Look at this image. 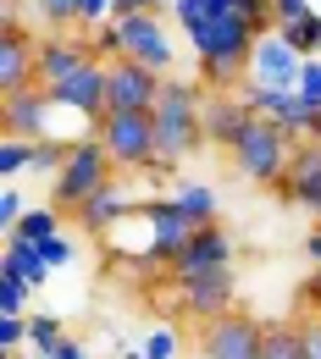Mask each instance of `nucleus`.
Wrapping results in <instances>:
<instances>
[{
	"instance_id": "f257e3e1",
	"label": "nucleus",
	"mask_w": 321,
	"mask_h": 359,
	"mask_svg": "<svg viewBox=\"0 0 321 359\" xmlns=\"http://www.w3.org/2000/svg\"><path fill=\"white\" fill-rule=\"evenodd\" d=\"M194 67L211 89H232L249 72L255 39L272 28V0H172Z\"/></svg>"
},
{
	"instance_id": "f03ea898",
	"label": "nucleus",
	"mask_w": 321,
	"mask_h": 359,
	"mask_svg": "<svg viewBox=\"0 0 321 359\" xmlns=\"http://www.w3.org/2000/svg\"><path fill=\"white\" fill-rule=\"evenodd\" d=\"M155 161L144 177H166L178 172L194 149H205V78H166L155 100Z\"/></svg>"
},
{
	"instance_id": "7ed1b4c3",
	"label": "nucleus",
	"mask_w": 321,
	"mask_h": 359,
	"mask_svg": "<svg viewBox=\"0 0 321 359\" xmlns=\"http://www.w3.org/2000/svg\"><path fill=\"white\" fill-rule=\"evenodd\" d=\"M294 149H299V138L288 133L282 122H272V116H249L244 122V133L232 138V172L244 182H261V188H277V182L288 177V161H294Z\"/></svg>"
},
{
	"instance_id": "20e7f679",
	"label": "nucleus",
	"mask_w": 321,
	"mask_h": 359,
	"mask_svg": "<svg viewBox=\"0 0 321 359\" xmlns=\"http://www.w3.org/2000/svg\"><path fill=\"white\" fill-rule=\"evenodd\" d=\"M111 177H117V161L105 155V144H100L94 133L72 138L61 172L50 177V205H55V210H84V199H94Z\"/></svg>"
},
{
	"instance_id": "39448f33",
	"label": "nucleus",
	"mask_w": 321,
	"mask_h": 359,
	"mask_svg": "<svg viewBox=\"0 0 321 359\" xmlns=\"http://www.w3.org/2000/svg\"><path fill=\"white\" fill-rule=\"evenodd\" d=\"M111 34H117V55L128 61H144L155 72H178V39L166 28L161 11H128V17H111Z\"/></svg>"
},
{
	"instance_id": "423d86ee",
	"label": "nucleus",
	"mask_w": 321,
	"mask_h": 359,
	"mask_svg": "<svg viewBox=\"0 0 321 359\" xmlns=\"http://www.w3.org/2000/svg\"><path fill=\"white\" fill-rule=\"evenodd\" d=\"M94 138L105 144V155L117 161V172H150L155 161V116L150 111H105Z\"/></svg>"
},
{
	"instance_id": "0eeeda50",
	"label": "nucleus",
	"mask_w": 321,
	"mask_h": 359,
	"mask_svg": "<svg viewBox=\"0 0 321 359\" xmlns=\"http://www.w3.org/2000/svg\"><path fill=\"white\" fill-rule=\"evenodd\" d=\"M261 343H266V320H255L249 310H228L216 320H199L194 354L199 359H261Z\"/></svg>"
},
{
	"instance_id": "6e6552de",
	"label": "nucleus",
	"mask_w": 321,
	"mask_h": 359,
	"mask_svg": "<svg viewBox=\"0 0 321 359\" xmlns=\"http://www.w3.org/2000/svg\"><path fill=\"white\" fill-rule=\"evenodd\" d=\"M216 271H232V238L222 232V222H205V226H194V238L172 255L166 276L178 287V282H194V276H216Z\"/></svg>"
},
{
	"instance_id": "1a4fd4ad",
	"label": "nucleus",
	"mask_w": 321,
	"mask_h": 359,
	"mask_svg": "<svg viewBox=\"0 0 321 359\" xmlns=\"http://www.w3.org/2000/svg\"><path fill=\"white\" fill-rule=\"evenodd\" d=\"M55 116H67V111L50 100L45 83L11 89V94H6V105H0V122H6V133H17V138H61Z\"/></svg>"
},
{
	"instance_id": "9d476101",
	"label": "nucleus",
	"mask_w": 321,
	"mask_h": 359,
	"mask_svg": "<svg viewBox=\"0 0 321 359\" xmlns=\"http://www.w3.org/2000/svg\"><path fill=\"white\" fill-rule=\"evenodd\" d=\"M105 67H111V78H105V111H155L166 72H155L144 61H128V55H117Z\"/></svg>"
},
{
	"instance_id": "9b49d317",
	"label": "nucleus",
	"mask_w": 321,
	"mask_h": 359,
	"mask_svg": "<svg viewBox=\"0 0 321 359\" xmlns=\"http://www.w3.org/2000/svg\"><path fill=\"white\" fill-rule=\"evenodd\" d=\"M299 67H305V55L288 45L277 28H266V34L255 39V55H249L244 83H261V89H294V83H299Z\"/></svg>"
},
{
	"instance_id": "f8f14e48",
	"label": "nucleus",
	"mask_w": 321,
	"mask_h": 359,
	"mask_svg": "<svg viewBox=\"0 0 321 359\" xmlns=\"http://www.w3.org/2000/svg\"><path fill=\"white\" fill-rule=\"evenodd\" d=\"M138 222H144V249H150L161 266H172V255L194 238V222L178 210V199H172V194H166V199H155V205H138Z\"/></svg>"
},
{
	"instance_id": "ddd939ff",
	"label": "nucleus",
	"mask_w": 321,
	"mask_h": 359,
	"mask_svg": "<svg viewBox=\"0 0 321 359\" xmlns=\"http://www.w3.org/2000/svg\"><path fill=\"white\" fill-rule=\"evenodd\" d=\"M138 205H144V199H138V182H128L122 172H117V177L105 182L94 199H84V210H72V216L84 222V232H89V238H105V232H117V226L128 222Z\"/></svg>"
},
{
	"instance_id": "4468645a",
	"label": "nucleus",
	"mask_w": 321,
	"mask_h": 359,
	"mask_svg": "<svg viewBox=\"0 0 321 359\" xmlns=\"http://www.w3.org/2000/svg\"><path fill=\"white\" fill-rule=\"evenodd\" d=\"M105 78H111V67H105V61H89L84 72L50 83V100H55L61 111H72V116H84V122L100 128V116H105Z\"/></svg>"
},
{
	"instance_id": "2eb2a0df",
	"label": "nucleus",
	"mask_w": 321,
	"mask_h": 359,
	"mask_svg": "<svg viewBox=\"0 0 321 359\" xmlns=\"http://www.w3.org/2000/svg\"><path fill=\"white\" fill-rule=\"evenodd\" d=\"M277 194H282V205H299V210H310L321 222V144L316 138H299V149L288 161V177L277 182Z\"/></svg>"
},
{
	"instance_id": "dca6fc26",
	"label": "nucleus",
	"mask_w": 321,
	"mask_h": 359,
	"mask_svg": "<svg viewBox=\"0 0 321 359\" xmlns=\"http://www.w3.org/2000/svg\"><path fill=\"white\" fill-rule=\"evenodd\" d=\"M89 61H100V55H94V39H84V34H45V39H39V83L50 89V83L84 72Z\"/></svg>"
},
{
	"instance_id": "f3484780",
	"label": "nucleus",
	"mask_w": 321,
	"mask_h": 359,
	"mask_svg": "<svg viewBox=\"0 0 321 359\" xmlns=\"http://www.w3.org/2000/svg\"><path fill=\"white\" fill-rule=\"evenodd\" d=\"M39 83V39L22 34V22H6L0 34V94Z\"/></svg>"
},
{
	"instance_id": "a211bd4d",
	"label": "nucleus",
	"mask_w": 321,
	"mask_h": 359,
	"mask_svg": "<svg viewBox=\"0 0 321 359\" xmlns=\"http://www.w3.org/2000/svg\"><path fill=\"white\" fill-rule=\"evenodd\" d=\"M249 116H255V111L244 105L238 89H211V83H205V144H211V149H232V138L244 133Z\"/></svg>"
},
{
	"instance_id": "6ab92c4d",
	"label": "nucleus",
	"mask_w": 321,
	"mask_h": 359,
	"mask_svg": "<svg viewBox=\"0 0 321 359\" xmlns=\"http://www.w3.org/2000/svg\"><path fill=\"white\" fill-rule=\"evenodd\" d=\"M178 310H183L194 326H199V320H216V315H228V310H232V271L178 282Z\"/></svg>"
},
{
	"instance_id": "aec40b11",
	"label": "nucleus",
	"mask_w": 321,
	"mask_h": 359,
	"mask_svg": "<svg viewBox=\"0 0 321 359\" xmlns=\"http://www.w3.org/2000/svg\"><path fill=\"white\" fill-rule=\"evenodd\" d=\"M0 271L28 276L39 293H45V282H50V266H45V255H39V243H28V238H17V232H6V243H0Z\"/></svg>"
},
{
	"instance_id": "412c9836",
	"label": "nucleus",
	"mask_w": 321,
	"mask_h": 359,
	"mask_svg": "<svg viewBox=\"0 0 321 359\" xmlns=\"http://www.w3.org/2000/svg\"><path fill=\"white\" fill-rule=\"evenodd\" d=\"M172 199H178V210H183L194 226H205V222H216V216H222V199H216V188H211V182L178 177V182H172Z\"/></svg>"
},
{
	"instance_id": "4be33fe9",
	"label": "nucleus",
	"mask_w": 321,
	"mask_h": 359,
	"mask_svg": "<svg viewBox=\"0 0 321 359\" xmlns=\"http://www.w3.org/2000/svg\"><path fill=\"white\" fill-rule=\"evenodd\" d=\"M34 17V28H45V34H72V28H84L78 22V0H17V17Z\"/></svg>"
},
{
	"instance_id": "5701e85b",
	"label": "nucleus",
	"mask_w": 321,
	"mask_h": 359,
	"mask_svg": "<svg viewBox=\"0 0 321 359\" xmlns=\"http://www.w3.org/2000/svg\"><path fill=\"white\" fill-rule=\"evenodd\" d=\"M34 149H39V138L6 133V138H0V177H6V182L28 177V172H34Z\"/></svg>"
},
{
	"instance_id": "b1692460",
	"label": "nucleus",
	"mask_w": 321,
	"mask_h": 359,
	"mask_svg": "<svg viewBox=\"0 0 321 359\" xmlns=\"http://www.w3.org/2000/svg\"><path fill=\"white\" fill-rule=\"evenodd\" d=\"M261 359H305V332L294 320H272L266 343H261Z\"/></svg>"
},
{
	"instance_id": "393cba45",
	"label": "nucleus",
	"mask_w": 321,
	"mask_h": 359,
	"mask_svg": "<svg viewBox=\"0 0 321 359\" xmlns=\"http://www.w3.org/2000/svg\"><path fill=\"white\" fill-rule=\"evenodd\" d=\"M34 299H39V287L28 276L0 271V315H34Z\"/></svg>"
},
{
	"instance_id": "a878e982",
	"label": "nucleus",
	"mask_w": 321,
	"mask_h": 359,
	"mask_svg": "<svg viewBox=\"0 0 321 359\" xmlns=\"http://www.w3.org/2000/svg\"><path fill=\"white\" fill-rule=\"evenodd\" d=\"M288 45L299 50V55H321V11H305V17H294V22H282L277 28Z\"/></svg>"
},
{
	"instance_id": "bb28decb",
	"label": "nucleus",
	"mask_w": 321,
	"mask_h": 359,
	"mask_svg": "<svg viewBox=\"0 0 321 359\" xmlns=\"http://www.w3.org/2000/svg\"><path fill=\"white\" fill-rule=\"evenodd\" d=\"M17 238H28V243H39V238H50V232H61V210L55 205H28V216L11 226Z\"/></svg>"
},
{
	"instance_id": "cd10ccee",
	"label": "nucleus",
	"mask_w": 321,
	"mask_h": 359,
	"mask_svg": "<svg viewBox=\"0 0 321 359\" xmlns=\"http://www.w3.org/2000/svg\"><path fill=\"white\" fill-rule=\"evenodd\" d=\"M61 337H67V326H61L55 315H45V310L28 315V354H50Z\"/></svg>"
},
{
	"instance_id": "c85d7f7f",
	"label": "nucleus",
	"mask_w": 321,
	"mask_h": 359,
	"mask_svg": "<svg viewBox=\"0 0 321 359\" xmlns=\"http://www.w3.org/2000/svg\"><path fill=\"white\" fill-rule=\"evenodd\" d=\"M178 354H183V332L178 326H155L144 337V359H178Z\"/></svg>"
},
{
	"instance_id": "c756f323",
	"label": "nucleus",
	"mask_w": 321,
	"mask_h": 359,
	"mask_svg": "<svg viewBox=\"0 0 321 359\" xmlns=\"http://www.w3.org/2000/svg\"><path fill=\"white\" fill-rule=\"evenodd\" d=\"M39 255H45V266H50V271H61V266H72V260H78V238H67V232H50V238H39Z\"/></svg>"
},
{
	"instance_id": "7c9ffc66",
	"label": "nucleus",
	"mask_w": 321,
	"mask_h": 359,
	"mask_svg": "<svg viewBox=\"0 0 321 359\" xmlns=\"http://www.w3.org/2000/svg\"><path fill=\"white\" fill-rule=\"evenodd\" d=\"M294 94L310 105V111H321V55H305V67H299V83H294Z\"/></svg>"
},
{
	"instance_id": "2f4dec72",
	"label": "nucleus",
	"mask_w": 321,
	"mask_h": 359,
	"mask_svg": "<svg viewBox=\"0 0 321 359\" xmlns=\"http://www.w3.org/2000/svg\"><path fill=\"white\" fill-rule=\"evenodd\" d=\"M0 348L6 354H22L28 348V315H0Z\"/></svg>"
},
{
	"instance_id": "473e14b6",
	"label": "nucleus",
	"mask_w": 321,
	"mask_h": 359,
	"mask_svg": "<svg viewBox=\"0 0 321 359\" xmlns=\"http://www.w3.org/2000/svg\"><path fill=\"white\" fill-rule=\"evenodd\" d=\"M22 216H28V199H22V188H17V182H6V188H0V226L11 232Z\"/></svg>"
},
{
	"instance_id": "72a5a7b5",
	"label": "nucleus",
	"mask_w": 321,
	"mask_h": 359,
	"mask_svg": "<svg viewBox=\"0 0 321 359\" xmlns=\"http://www.w3.org/2000/svg\"><path fill=\"white\" fill-rule=\"evenodd\" d=\"M111 11H117V0H78V22H84V34L105 28V22H111Z\"/></svg>"
},
{
	"instance_id": "f704fd0d",
	"label": "nucleus",
	"mask_w": 321,
	"mask_h": 359,
	"mask_svg": "<svg viewBox=\"0 0 321 359\" xmlns=\"http://www.w3.org/2000/svg\"><path fill=\"white\" fill-rule=\"evenodd\" d=\"M305 11H316V0H272V28L294 22V17H305Z\"/></svg>"
},
{
	"instance_id": "c9c22d12",
	"label": "nucleus",
	"mask_w": 321,
	"mask_h": 359,
	"mask_svg": "<svg viewBox=\"0 0 321 359\" xmlns=\"http://www.w3.org/2000/svg\"><path fill=\"white\" fill-rule=\"evenodd\" d=\"M299 332H305V359H321V310L310 320H299Z\"/></svg>"
},
{
	"instance_id": "e433bc0d",
	"label": "nucleus",
	"mask_w": 321,
	"mask_h": 359,
	"mask_svg": "<svg viewBox=\"0 0 321 359\" xmlns=\"http://www.w3.org/2000/svg\"><path fill=\"white\" fill-rule=\"evenodd\" d=\"M172 0H117V11L111 17H128V11H166Z\"/></svg>"
},
{
	"instance_id": "4c0bfd02",
	"label": "nucleus",
	"mask_w": 321,
	"mask_h": 359,
	"mask_svg": "<svg viewBox=\"0 0 321 359\" xmlns=\"http://www.w3.org/2000/svg\"><path fill=\"white\" fill-rule=\"evenodd\" d=\"M50 359H89V348H84L78 337H61V343L50 348Z\"/></svg>"
},
{
	"instance_id": "58836bf2",
	"label": "nucleus",
	"mask_w": 321,
	"mask_h": 359,
	"mask_svg": "<svg viewBox=\"0 0 321 359\" xmlns=\"http://www.w3.org/2000/svg\"><path fill=\"white\" fill-rule=\"evenodd\" d=\"M305 260L321 266V226H310V238H305Z\"/></svg>"
},
{
	"instance_id": "ea45409f",
	"label": "nucleus",
	"mask_w": 321,
	"mask_h": 359,
	"mask_svg": "<svg viewBox=\"0 0 321 359\" xmlns=\"http://www.w3.org/2000/svg\"><path fill=\"white\" fill-rule=\"evenodd\" d=\"M310 293H321V266H316V271H310Z\"/></svg>"
},
{
	"instance_id": "a19ab883",
	"label": "nucleus",
	"mask_w": 321,
	"mask_h": 359,
	"mask_svg": "<svg viewBox=\"0 0 321 359\" xmlns=\"http://www.w3.org/2000/svg\"><path fill=\"white\" fill-rule=\"evenodd\" d=\"M310 138H316V144H321V111H316V122H310Z\"/></svg>"
},
{
	"instance_id": "79ce46f5",
	"label": "nucleus",
	"mask_w": 321,
	"mask_h": 359,
	"mask_svg": "<svg viewBox=\"0 0 321 359\" xmlns=\"http://www.w3.org/2000/svg\"><path fill=\"white\" fill-rule=\"evenodd\" d=\"M310 310H321V293H310Z\"/></svg>"
}]
</instances>
